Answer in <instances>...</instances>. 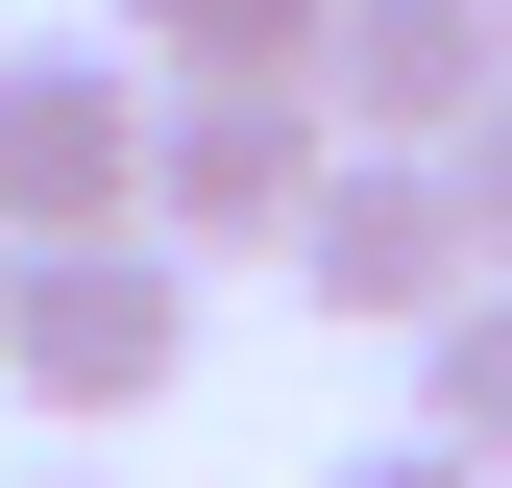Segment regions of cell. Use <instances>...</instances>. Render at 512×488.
<instances>
[{"mask_svg":"<svg viewBox=\"0 0 512 488\" xmlns=\"http://www.w3.org/2000/svg\"><path fill=\"white\" fill-rule=\"evenodd\" d=\"M317 171H342V98L317 74H171V122H147V220L196 269H293Z\"/></svg>","mask_w":512,"mask_h":488,"instance_id":"cell-2","label":"cell"},{"mask_svg":"<svg viewBox=\"0 0 512 488\" xmlns=\"http://www.w3.org/2000/svg\"><path fill=\"white\" fill-rule=\"evenodd\" d=\"M464 220H488V269H512V98L464 122Z\"/></svg>","mask_w":512,"mask_h":488,"instance_id":"cell-9","label":"cell"},{"mask_svg":"<svg viewBox=\"0 0 512 488\" xmlns=\"http://www.w3.org/2000/svg\"><path fill=\"white\" fill-rule=\"evenodd\" d=\"M317 488H512L488 440H439V415H415V440H366V464H317Z\"/></svg>","mask_w":512,"mask_h":488,"instance_id":"cell-8","label":"cell"},{"mask_svg":"<svg viewBox=\"0 0 512 488\" xmlns=\"http://www.w3.org/2000/svg\"><path fill=\"white\" fill-rule=\"evenodd\" d=\"M317 25H342V0H122L147 74H317Z\"/></svg>","mask_w":512,"mask_h":488,"instance_id":"cell-6","label":"cell"},{"mask_svg":"<svg viewBox=\"0 0 512 488\" xmlns=\"http://www.w3.org/2000/svg\"><path fill=\"white\" fill-rule=\"evenodd\" d=\"M49 488H74V464H49Z\"/></svg>","mask_w":512,"mask_h":488,"instance_id":"cell-11","label":"cell"},{"mask_svg":"<svg viewBox=\"0 0 512 488\" xmlns=\"http://www.w3.org/2000/svg\"><path fill=\"white\" fill-rule=\"evenodd\" d=\"M415 415H439V440H488V464H512V269H488V293H439V318H415Z\"/></svg>","mask_w":512,"mask_h":488,"instance_id":"cell-7","label":"cell"},{"mask_svg":"<svg viewBox=\"0 0 512 488\" xmlns=\"http://www.w3.org/2000/svg\"><path fill=\"white\" fill-rule=\"evenodd\" d=\"M171 366H196V244L171 220H74L0 269V391L25 415H147Z\"/></svg>","mask_w":512,"mask_h":488,"instance_id":"cell-1","label":"cell"},{"mask_svg":"<svg viewBox=\"0 0 512 488\" xmlns=\"http://www.w3.org/2000/svg\"><path fill=\"white\" fill-rule=\"evenodd\" d=\"M317 98H342L366 147H464L512 98V0H342V25H317Z\"/></svg>","mask_w":512,"mask_h":488,"instance_id":"cell-5","label":"cell"},{"mask_svg":"<svg viewBox=\"0 0 512 488\" xmlns=\"http://www.w3.org/2000/svg\"><path fill=\"white\" fill-rule=\"evenodd\" d=\"M293 293H317V318H366V342H415L439 293H488L464 147H366V122H342V171H317V220H293Z\"/></svg>","mask_w":512,"mask_h":488,"instance_id":"cell-3","label":"cell"},{"mask_svg":"<svg viewBox=\"0 0 512 488\" xmlns=\"http://www.w3.org/2000/svg\"><path fill=\"white\" fill-rule=\"evenodd\" d=\"M0 269H25V244H0Z\"/></svg>","mask_w":512,"mask_h":488,"instance_id":"cell-10","label":"cell"},{"mask_svg":"<svg viewBox=\"0 0 512 488\" xmlns=\"http://www.w3.org/2000/svg\"><path fill=\"white\" fill-rule=\"evenodd\" d=\"M147 122H171L147 49H0V244L147 220Z\"/></svg>","mask_w":512,"mask_h":488,"instance_id":"cell-4","label":"cell"}]
</instances>
